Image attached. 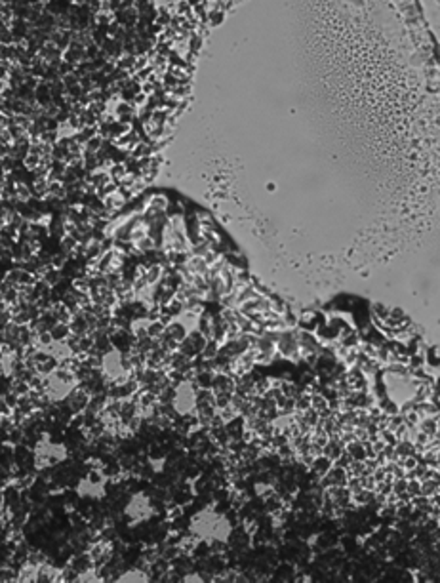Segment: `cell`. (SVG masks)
<instances>
[{"mask_svg": "<svg viewBox=\"0 0 440 583\" xmlns=\"http://www.w3.org/2000/svg\"><path fill=\"white\" fill-rule=\"evenodd\" d=\"M419 492L427 497L438 496V478H436V476H431V478L419 480Z\"/></svg>", "mask_w": 440, "mask_h": 583, "instance_id": "cell-1", "label": "cell"}]
</instances>
